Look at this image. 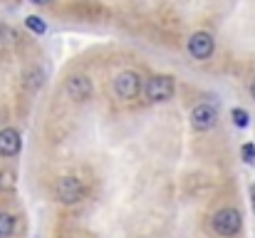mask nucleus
I'll return each mask as SVG.
<instances>
[{"label":"nucleus","mask_w":255,"mask_h":238,"mask_svg":"<svg viewBox=\"0 0 255 238\" xmlns=\"http://www.w3.org/2000/svg\"><path fill=\"white\" fill-rule=\"evenodd\" d=\"M241 157L246 164H255V144H243L241 147Z\"/></svg>","instance_id":"nucleus-12"},{"label":"nucleus","mask_w":255,"mask_h":238,"mask_svg":"<svg viewBox=\"0 0 255 238\" xmlns=\"http://www.w3.org/2000/svg\"><path fill=\"white\" fill-rule=\"evenodd\" d=\"M231 117H233V124H236V127H241V129H246V127L251 124L248 112H246V109H241V107H236V109L231 112Z\"/></svg>","instance_id":"nucleus-11"},{"label":"nucleus","mask_w":255,"mask_h":238,"mask_svg":"<svg viewBox=\"0 0 255 238\" xmlns=\"http://www.w3.org/2000/svg\"><path fill=\"white\" fill-rule=\"evenodd\" d=\"M22 149V139H20V132L15 127H5L0 129V157L10 159L17 157Z\"/></svg>","instance_id":"nucleus-8"},{"label":"nucleus","mask_w":255,"mask_h":238,"mask_svg":"<svg viewBox=\"0 0 255 238\" xmlns=\"http://www.w3.org/2000/svg\"><path fill=\"white\" fill-rule=\"evenodd\" d=\"M173 92H176V82H173L171 75H156V77L149 79V82H146V87H144L146 99H149V102H154V104L169 102L171 97H173Z\"/></svg>","instance_id":"nucleus-3"},{"label":"nucleus","mask_w":255,"mask_h":238,"mask_svg":"<svg viewBox=\"0 0 255 238\" xmlns=\"http://www.w3.org/2000/svg\"><path fill=\"white\" fill-rule=\"evenodd\" d=\"M5 186H10V174H2V171H0V191H2Z\"/></svg>","instance_id":"nucleus-13"},{"label":"nucleus","mask_w":255,"mask_h":238,"mask_svg":"<svg viewBox=\"0 0 255 238\" xmlns=\"http://www.w3.org/2000/svg\"><path fill=\"white\" fill-rule=\"evenodd\" d=\"M2 35H5V30H2V25H0V40H2Z\"/></svg>","instance_id":"nucleus-17"},{"label":"nucleus","mask_w":255,"mask_h":238,"mask_svg":"<svg viewBox=\"0 0 255 238\" xmlns=\"http://www.w3.org/2000/svg\"><path fill=\"white\" fill-rule=\"evenodd\" d=\"M30 2H35V5H50L52 0H30Z\"/></svg>","instance_id":"nucleus-16"},{"label":"nucleus","mask_w":255,"mask_h":238,"mask_svg":"<svg viewBox=\"0 0 255 238\" xmlns=\"http://www.w3.org/2000/svg\"><path fill=\"white\" fill-rule=\"evenodd\" d=\"M15 231V219L5 211H0V238H10Z\"/></svg>","instance_id":"nucleus-9"},{"label":"nucleus","mask_w":255,"mask_h":238,"mask_svg":"<svg viewBox=\"0 0 255 238\" xmlns=\"http://www.w3.org/2000/svg\"><path fill=\"white\" fill-rule=\"evenodd\" d=\"M251 204H253V211H255V184L251 186Z\"/></svg>","instance_id":"nucleus-14"},{"label":"nucleus","mask_w":255,"mask_h":238,"mask_svg":"<svg viewBox=\"0 0 255 238\" xmlns=\"http://www.w3.org/2000/svg\"><path fill=\"white\" fill-rule=\"evenodd\" d=\"M248 89H251V97H253V99H255V77L251 79V87H248Z\"/></svg>","instance_id":"nucleus-15"},{"label":"nucleus","mask_w":255,"mask_h":238,"mask_svg":"<svg viewBox=\"0 0 255 238\" xmlns=\"http://www.w3.org/2000/svg\"><path fill=\"white\" fill-rule=\"evenodd\" d=\"M25 25H27L35 35H45V32H47L45 20H42V17H37V15H27V17H25Z\"/></svg>","instance_id":"nucleus-10"},{"label":"nucleus","mask_w":255,"mask_h":238,"mask_svg":"<svg viewBox=\"0 0 255 238\" xmlns=\"http://www.w3.org/2000/svg\"><path fill=\"white\" fill-rule=\"evenodd\" d=\"M65 92L75 102H87L92 97L94 87H92V79L87 77V75H72V77L65 82Z\"/></svg>","instance_id":"nucleus-7"},{"label":"nucleus","mask_w":255,"mask_h":238,"mask_svg":"<svg viewBox=\"0 0 255 238\" xmlns=\"http://www.w3.org/2000/svg\"><path fill=\"white\" fill-rule=\"evenodd\" d=\"M213 50H216V42H213V37H211V32H193L191 37H188V55L193 57V60H208L211 55H213Z\"/></svg>","instance_id":"nucleus-5"},{"label":"nucleus","mask_w":255,"mask_h":238,"mask_svg":"<svg viewBox=\"0 0 255 238\" xmlns=\"http://www.w3.org/2000/svg\"><path fill=\"white\" fill-rule=\"evenodd\" d=\"M85 196V184L77 179V176H60L57 184H55V199L65 206H72L77 201H82Z\"/></svg>","instance_id":"nucleus-2"},{"label":"nucleus","mask_w":255,"mask_h":238,"mask_svg":"<svg viewBox=\"0 0 255 238\" xmlns=\"http://www.w3.org/2000/svg\"><path fill=\"white\" fill-rule=\"evenodd\" d=\"M141 92V77L134 70H124L114 77V94L119 99H134Z\"/></svg>","instance_id":"nucleus-4"},{"label":"nucleus","mask_w":255,"mask_h":238,"mask_svg":"<svg viewBox=\"0 0 255 238\" xmlns=\"http://www.w3.org/2000/svg\"><path fill=\"white\" fill-rule=\"evenodd\" d=\"M216 122H218V112L211 104L201 102V104H196L191 109V127L196 132H211L216 127Z\"/></svg>","instance_id":"nucleus-6"},{"label":"nucleus","mask_w":255,"mask_h":238,"mask_svg":"<svg viewBox=\"0 0 255 238\" xmlns=\"http://www.w3.org/2000/svg\"><path fill=\"white\" fill-rule=\"evenodd\" d=\"M211 226H213V231H216L218 236H223V238L236 236V234L241 231V226H243V216H241L238 209L226 206V209H218V211L213 214Z\"/></svg>","instance_id":"nucleus-1"}]
</instances>
